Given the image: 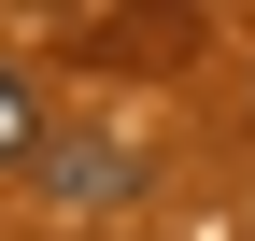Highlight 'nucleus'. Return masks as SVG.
<instances>
[{
    "mask_svg": "<svg viewBox=\"0 0 255 241\" xmlns=\"http://www.w3.org/2000/svg\"><path fill=\"white\" fill-rule=\"evenodd\" d=\"M85 71H184L199 57V14H71Z\"/></svg>",
    "mask_w": 255,
    "mask_h": 241,
    "instance_id": "nucleus-1",
    "label": "nucleus"
},
{
    "mask_svg": "<svg viewBox=\"0 0 255 241\" xmlns=\"http://www.w3.org/2000/svg\"><path fill=\"white\" fill-rule=\"evenodd\" d=\"M43 185H57V199H85V213H114V199L142 185V156H128V142H85V128H57V142H43Z\"/></svg>",
    "mask_w": 255,
    "mask_h": 241,
    "instance_id": "nucleus-2",
    "label": "nucleus"
},
{
    "mask_svg": "<svg viewBox=\"0 0 255 241\" xmlns=\"http://www.w3.org/2000/svg\"><path fill=\"white\" fill-rule=\"evenodd\" d=\"M43 100H28V71H14V57H0V170H43Z\"/></svg>",
    "mask_w": 255,
    "mask_h": 241,
    "instance_id": "nucleus-3",
    "label": "nucleus"
}]
</instances>
